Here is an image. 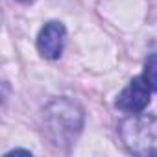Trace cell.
I'll use <instances>...</instances> for the list:
<instances>
[{
    "instance_id": "1",
    "label": "cell",
    "mask_w": 157,
    "mask_h": 157,
    "mask_svg": "<svg viewBox=\"0 0 157 157\" xmlns=\"http://www.w3.org/2000/svg\"><path fill=\"white\" fill-rule=\"evenodd\" d=\"M85 113L70 98H54L43 109V133L56 148H68L80 137Z\"/></svg>"
},
{
    "instance_id": "2",
    "label": "cell",
    "mask_w": 157,
    "mask_h": 157,
    "mask_svg": "<svg viewBox=\"0 0 157 157\" xmlns=\"http://www.w3.org/2000/svg\"><path fill=\"white\" fill-rule=\"evenodd\" d=\"M120 139L135 155H157V117L133 115L120 124Z\"/></svg>"
},
{
    "instance_id": "3",
    "label": "cell",
    "mask_w": 157,
    "mask_h": 157,
    "mask_svg": "<svg viewBox=\"0 0 157 157\" xmlns=\"http://www.w3.org/2000/svg\"><path fill=\"white\" fill-rule=\"evenodd\" d=\"M150 94H151V89L144 82V78L137 76V78H133V80L122 89V93L117 96L115 105L120 111H124V113L137 115V113H142L148 107Z\"/></svg>"
},
{
    "instance_id": "4",
    "label": "cell",
    "mask_w": 157,
    "mask_h": 157,
    "mask_svg": "<svg viewBox=\"0 0 157 157\" xmlns=\"http://www.w3.org/2000/svg\"><path fill=\"white\" fill-rule=\"evenodd\" d=\"M65 37H67V30L61 22L57 21H50L46 22L39 35H37V50L44 59H57L63 54V46H65Z\"/></svg>"
},
{
    "instance_id": "5",
    "label": "cell",
    "mask_w": 157,
    "mask_h": 157,
    "mask_svg": "<svg viewBox=\"0 0 157 157\" xmlns=\"http://www.w3.org/2000/svg\"><path fill=\"white\" fill-rule=\"evenodd\" d=\"M144 78V82L151 89V93H157V52L150 54L144 61V70L140 74Z\"/></svg>"
},
{
    "instance_id": "6",
    "label": "cell",
    "mask_w": 157,
    "mask_h": 157,
    "mask_svg": "<svg viewBox=\"0 0 157 157\" xmlns=\"http://www.w3.org/2000/svg\"><path fill=\"white\" fill-rule=\"evenodd\" d=\"M17 2H21V4H32L33 0H17Z\"/></svg>"
}]
</instances>
